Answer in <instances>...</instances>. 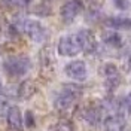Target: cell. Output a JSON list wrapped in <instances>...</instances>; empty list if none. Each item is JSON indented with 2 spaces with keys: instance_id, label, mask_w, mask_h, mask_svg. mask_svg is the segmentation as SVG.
<instances>
[{
  "instance_id": "obj_1",
  "label": "cell",
  "mask_w": 131,
  "mask_h": 131,
  "mask_svg": "<svg viewBox=\"0 0 131 131\" xmlns=\"http://www.w3.org/2000/svg\"><path fill=\"white\" fill-rule=\"evenodd\" d=\"M15 27L18 31L25 33L33 42H45V39L48 37V31L43 25L36 21V19H28V18H18L15 21Z\"/></svg>"
},
{
  "instance_id": "obj_2",
  "label": "cell",
  "mask_w": 131,
  "mask_h": 131,
  "mask_svg": "<svg viewBox=\"0 0 131 131\" xmlns=\"http://www.w3.org/2000/svg\"><path fill=\"white\" fill-rule=\"evenodd\" d=\"M31 69V61L27 55H10L3 61V70L10 78L24 76Z\"/></svg>"
},
{
  "instance_id": "obj_3",
  "label": "cell",
  "mask_w": 131,
  "mask_h": 131,
  "mask_svg": "<svg viewBox=\"0 0 131 131\" xmlns=\"http://www.w3.org/2000/svg\"><path fill=\"white\" fill-rule=\"evenodd\" d=\"M82 90L76 85H64L63 90L57 94V97L54 100V106L57 110H67L69 107H72L74 101L81 97Z\"/></svg>"
},
{
  "instance_id": "obj_4",
  "label": "cell",
  "mask_w": 131,
  "mask_h": 131,
  "mask_svg": "<svg viewBox=\"0 0 131 131\" xmlns=\"http://www.w3.org/2000/svg\"><path fill=\"white\" fill-rule=\"evenodd\" d=\"M82 51L78 34H66L58 40V54L63 57H74Z\"/></svg>"
},
{
  "instance_id": "obj_5",
  "label": "cell",
  "mask_w": 131,
  "mask_h": 131,
  "mask_svg": "<svg viewBox=\"0 0 131 131\" xmlns=\"http://www.w3.org/2000/svg\"><path fill=\"white\" fill-rule=\"evenodd\" d=\"M64 73L73 79V81H85L86 79V74H88V70H86V64L85 61L82 60H74V61H70L69 64H66L64 67Z\"/></svg>"
},
{
  "instance_id": "obj_6",
  "label": "cell",
  "mask_w": 131,
  "mask_h": 131,
  "mask_svg": "<svg viewBox=\"0 0 131 131\" xmlns=\"http://www.w3.org/2000/svg\"><path fill=\"white\" fill-rule=\"evenodd\" d=\"M82 10V2L81 0H69L60 9V16L63 19V23L70 24L73 23V19L79 15V12Z\"/></svg>"
},
{
  "instance_id": "obj_7",
  "label": "cell",
  "mask_w": 131,
  "mask_h": 131,
  "mask_svg": "<svg viewBox=\"0 0 131 131\" xmlns=\"http://www.w3.org/2000/svg\"><path fill=\"white\" fill-rule=\"evenodd\" d=\"M78 39H79V43H81V48L83 52L92 54L97 49V40L90 30H81L78 33Z\"/></svg>"
},
{
  "instance_id": "obj_8",
  "label": "cell",
  "mask_w": 131,
  "mask_h": 131,
  "mask_svg": "<svg viewBox=\"0 0 131 131\" xmlns=\"http://www.w3.org/2000/svg\"><path fill=\"white\" fill-rule=\"evenodd\" d=\"M8 124L12 130L15 131H23L24 125V118L21 115V110L18 106H10L8 109Z\"/></svg>"
},
{
  "instance_id": "obj_9",
  "label": "cell",
  "mask_w": 131,
  "mask_h": 131,
  "mask_svg": "<svg viewBox=\"0 0 131 131\" xmlns=\"http://www.w3.org/2000/svg\"><path fill=\"white\" fill-rule=\"evenodd\" d=\"M106 25L115 30H130L131 28V19L124 16H110L106 19Z\"/></svg>"
},
{
  "instance_id": "obj_10",
  "label": "cell",
  "mask_w": 131,
  "mask_h": 131,
  "mask_svg": "<svg viewBox=\"0 0 131 131\" xmlns=\"http://www.w3.org/2000/svg\"><path fill=\"white\" fill-rule=\"evenodd\" d=\"M106 131H124V118L121 115H110L104 121Z\"/></svg>"
},
{
  "instance_id": "obj_11",
  "label": "cell",
  "mask_w": 131,
  "mask_h": 131,
  "mask_svg": "<svg viewBox=\"0 0 131 131\" xmlns=\"http://www.w3.org/2000/svg\"><path fill=\"white\" fill-rule=\"evenodd\" d=\"M103 40L106 45L109 46H113V48H119L122 45V37L115 31H107L103 34Z\"/></svg>"
},
{
  "instance_id": "obj_12",
  "label": "cell",
  "mask_w": 131,
  "mask_h": 131,
  "mask_svg": "<svg viewBox=\"0 0 131 131\" xmlns=\"http://www.w3.org/2000/svg\"><path fill=\"white\" fill-rule=\"evenodd\" d=\"M83 116H85V119L90 124H92V125H97V124L100 122V112H98L97 109H86Z\"/></svg>"
},
{
  "instance_id": "obj_13",
  "label": "cell",
  "mask_w": 131,
  "mask_h": 131,
  "mask_svg": "<svg viewBox=\"0 0 131 131\" xmlns=\"http://www.w3.org/2000/svg\"><path fill=\"white\" fill-rule=\"evenodd\" d=\"M103 73H104V76H106V79H118V78H119L118 69H116V66L112 64V63L104 64V67H103Z\"/></svg>"
},
{
  "instance_id": "obj_14",
  "label": "cell",
  "mask_w": 131,
  "mask_h": 131,
  "mask_svg": "<svg viewBox=\"0 0 131 131\" xmlns=\"http://www.w3.org/2000/svg\"><path fill=\"white\" fill-rule=\"evenodd\" d=\"M33 91H34V88H33L31 82H24L19 88V95H23V98H28L33 94Z\"/></svg>"
},
{
  "instance_id": "obj_15",
  "label": "cell",
  "mask_w": 131,
  "mask_h": 131,
  "mask_svg": "<svg viewBox=\"0 0 131 131\" xmlns=\"http://www.w3.org/2000/svg\"><path fill=\"white\" fill-rule=\"evenodd\" d=\"M51 131H72V125L69 122H58Z\"/></svg>"
},
{
  "instance_id": "obj_16",
  "label": "cell",
  "mask_w": 131,
  "mask_h": 131,
  "mask_svg": "<svg viewBox=\"0 0 131 131\" xmlns=\"http://www.w3.org/2000/svg\"><path fill=\"white\" fill-rule=\"evenodd\" d=\"M115 6L118 9H121V10H127V9L130 8V0H113Z\"/></svg>"
},
{
  "instance_id": "obj_17",
  "label": "cell",
  "mask_w": 131,
  "mask_h": 131,
  "mask_svg": "<svg viewBox=\"0 0 131 131\" xmlns=\"http://www.w3.org/2000/svg\"><path fill=\"white\" fill-rule=\"evenodd\" d=\"M25 124L28 128H33L34 127V116H33L31 110H27L25 112Z\"/></svg>"
},
{
  "instance_id": "obj_18",
  "label": "cell",
  "mask_w": 131,
  "mask_h": 131,
  "mask_svg": "<svg viewBox=\"0 0 131 131\" xmlns=\"http://www.w3.org/2000/svg\"><path fill=\"white\" fill-rule=\"evenodd\" d=\"M8 109H9L8 103H6L5 100H2V98H0V116L5 113V112H8Z\"/></svg>"
},
{
  "instance_id": "obj_19",
  "label": "cell",
  "mask_w": 131,
  "mask_h": 131,
  "mask_svg": "<svg viewBox=\"0 0 131 131\" xmlns=\"http://www.w3.org/2000/svg\"><path fill=\"white\" fill-rule=\"evenodd\" d=\"M127 106H128V109L131 110V92L128 94V97H127Z\"/></svg>"
},
{
  "instance_id": "obj_20",
  "label": "cell",
  "mask_w": 131,
  "mask_h": 131,
  "mask_svg": "<svg viewBox=\"0 0 131 131\" xmlns=\"http://www.w3.org/2000/svg\"><path fill=\"white\" fill-rule=\"evenodd\" d=\"M3 92V83H2V79H0V94Z\"/></svg>"
},
{
  "instance_id": "obj_21",
  "label": "cell",
  "mask_w": 131,
  "mask_h": 131,
  "mask_svg": "<svg viewBox=\"0 0 131 131\" xmlns=\"http://www.w3.org/2000/svg\"><path fill=\"white\" fill-rule=\"evenodd\" d=\"M130 64H131V57H130Z\"/></svg>"
}]
</instances>
